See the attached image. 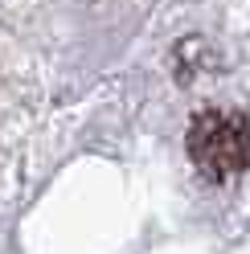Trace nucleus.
<instances>
[{"instance_id":"nucleus-1","label":"nucleus","mask_w":250,"mask_h":254,"mask_svg":"<svg viewBox=\"0 0 250 254\" xmlns=\"http://www.w3.org/2000/svg\"><path fill=\"white\" fill-rule=\"evenodd\" d=\"M189 156L209 181H230L250 168V123L230 111H201L189 127Z\"/></svg>"}]
</instances>
